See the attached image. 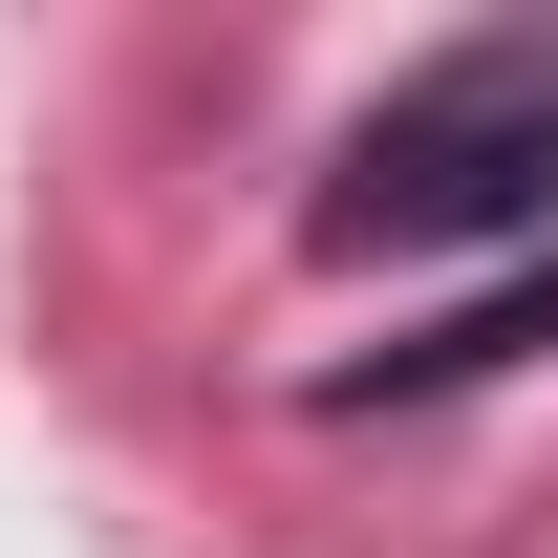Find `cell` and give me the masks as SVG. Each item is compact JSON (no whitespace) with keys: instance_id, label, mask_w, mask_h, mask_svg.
I'll return each instance as SVG.
<instances>
[{"instance_id":"obj_1","label":"cell","mask_w":558,"mask_h":558,"mask_svg":"<svg viewBox=\"0 0 558 558\" xmlns=\"http://www.w3.org/2000/svg\"><path fill=\"white\" fill-rule=\"evenodd\" d=\"M558 194V44H451L344 130L323 172V258H429V236H494V215Z\"/></svg>"},{"instance_id":"obj_2","label":"cell","mask_w":558,"mask_h":558,"mask_svg":"<svg viewBox=\"0 0 558 558\" xmlns=\"http://www.w3.org/2000/svg\"><path fill=\"white\" fill-rule=\"evenodd\" d=\"M558 344V279H515V301H473V323H429V344H387V387H473V365Z\"/></svg>"}]
</instances>
